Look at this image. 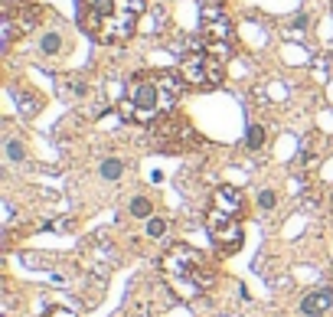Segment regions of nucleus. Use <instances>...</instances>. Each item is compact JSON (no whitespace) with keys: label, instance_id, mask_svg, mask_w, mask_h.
<instances>
[{"label":"nucleus","instance_id":"obj_1","mask_svg":"<svg viewBox=\"0 0 333 317\" xmlns=\"http://www.w3.org/2000/svg\"><path fill=\"white\" fill-rule=\"evenodd\" d=\"M183 89H186L183 75L173 69H144V72L131 75L128 92L118 105V114L124 121H134V125H154L177 108Z\"/></svg>","mask_w":333,"mask_h":317},{"label":"nucleus","instance_id":"obj_2","mask_svg":"<svg viewBox=\"0 0 333 317\" xmlns=\"http://www.w3.org/2000/svg\"><path fill=\"white\" fill-rule=\"evenodd\" d=\"M147 10V0H75L79 30L95 43L121 46L134 36L138 20Z\"/></svg>","mask_w":333,"mask_h":317},{"label":"nucleus","instance_id":"obj_3","mask_svg":"<svg viewBox=\"0 0 333 317\" xmlns=\"http://www.w3.org/2000/svg\"><path fill=\"white\" fill-rule=\"evenodd\" d=\"M160 271H164L167 285L173 288L183 301L200 298L206 288L212 285V271L206 265V255L196 252L193 245H173V249L160 259Z\"/></svg>","mask_w":333,"mask_h":317},{"label":"nucleus","instance_id":"obj_4","mask_svg":"<svg viewBox=\"0 0 333 317\" xmlns=\"http://www.w3.org/2000/svg\"><path fill=\"white\" fill-rule=\"evenodd\" d=\"M180 75H183L186 89H219L222 78H226V56H222V46H216L209 39H193L190 49L180 56Z\"/></svg>","mask_w":333,"mask_h":317},{"label":"nucleus","instance_id":"obj_5","mask_svg":"<svg viewBox=\"0 0 333 317\" xmlns=\"http://www.w3.org/2000/svg\"><path fill=\"white\" fill-rule=\"evenodd\" d=\"M43 23V7L33 0H7L4 4V23H0V43L4 49L13 46V39L30 36Z\"/></svg>","mask_w":333,"mask_h":317},{"label":"nucleus","instance_id":"obj_6","mask_svg":"<svg viewBox=\"0 0 333 317\" xmlns=\"http://www.w3.org/2000/svg\"><path fill=\"white\" fill-rule=\"evenodd\" d=\"M206 229H209L212 242L219 245L222 252H239L242 249V223L239 216H229V213H219V209L209 206V213H206Z\"/></svg>","mask_w":333,"mask_h":317},{"label":"nucleus","instance_id":"obj_7","mask_svg":"<svg viewBox=\"0 0 333 317\" xmlns=\"http://www.w3.org/2000/svg\"><path fill=\"white\" fill-rule=\"evenodd\" d=\"M200 30H203V36L209 43H216V46H226V43L232 39V16H229V10L219 4V0H206L203 4Z\"/></svg>","mask_w":333,"mask_h":317},{"label":"nucleus","instance_id":"obj_8","mask_svg":"<svg viewBox=\"0 0 333 317\" xmlns=\"http://www.w3.org/2000/svg\"><path fill=\"white\" fill-rule=\"evenodd\" d=\"M193 131H190V125H186L183 118H177L173 111L167 114V118H160V121H154V141L160 147H183V141L190 137Z\"/></svg>","mask_w":333,"mask_h":317},{"label":"nucleus","instance_id":"obj_9","mask_svg":"<svg viewBox=\"0 0 333 317\" xmlns=\"http://www.w3.org/2000/svg\"><path fill=\"white\" fill-rule=\"evenodd\" d=\"M212 209H219V213H229V216H242V193L236 187H229V183H222V187L212 190Z\"/></svg>","mask_w":333,"mask_h":317},{"label":"nucleus","instance_id":"obj_10","mask_svg":"<svg viewBox=\"0 0 333 317\" xmlns=\"http://www.w3.org/2000/svg\"><path fill=\"white\" fill-rule=\"evenodd\" d=\"M327 311H333V288H317L301 301V314L307 317H323Z\"/></svg>","mask_w":333,"mask_h":317},{"label":"nucleus","instance_id":"obj_11","mask_svg":"<svg viewBox=\"0 0 333 317\" xmlns=\"http://www.w3.org/2000/svg\"><path fill=\"white\" fill-rule=\"evenodd\" d=\"M265 144H268V131H265L262 125H251V128H248V134H245V147L258 154Z\"/></svg>","mask_w":333,"mask_h":317},{"label":"nucleus","instance_id":"obj_12","mask_svg":"<svg viewBox=\"0 0 333 317\" xmlns=\"http://www.w3.org/2000/svg\"><path fill=\"white\" fill-rule=\"evenodd\" d=\"M128 209H131L134 219H150V213H154V203H150L147 196H134Z\"/></svg>","mask_w":333,"mask_h":317},{"label":"nucleus","instance_id":"obj_13","mask_svg":"<svg viewBox=\"0 0 333 317\" xmlns=\"http://www.w3.org/2000/svg\"><path fill=\"white\" fill-rule=\"evenodd\" d=\"M121 173H124V164L118 161V157H105L102 161V177L105 180H118Z\"/></svg>","mask_w":333,"mask_h":317},{"label":"nucleus","instance_id":"obj_14","mask_svg":"<svg viewBox=\"0 0 333 317\" xmlns=\"http://www.w3.org/2000/svg\"><path fill=\"white\" fill-rule=\"evenodd\" d=\"M147 235H150V239H160V235H167V219H154V216H150L147 219Z\"/></svg>","mask_w":333,"mask_h":317},{"label":"nucleus","instance_id":"obj_15","mask_svg":"<svg viewBox=\"0 0 333 317\" xmlns=\"http://www.w3.org/2000/svg\"><path fill=\"white\" fill-rule=\"evenodd\" d=\"M7 154H10V161H26V151H23V144L20 141H7Z\"/></svg>","mask_w":333,"mask_h":317},{"label":"nucleus","instance_id":"obj_16","mask_svg":"<svg viewBox=\"0 0 333 317\" xmlns=\"http://www.w3.org/2000/svg\"><path fill=\"white\" fill-rule=\"evenodd\" d=\"M275 203H278L275 190H262V193H258V206H262V209H275Z\"/></svg>","mask_w":333,"mask_h":317},{"label":"nucleus","instance_id":"obj_17","mask_svg":"<svg viewBox=\"0 0 333 317\" xmlns=\"http://www.w3.org/2000/svg\"><path fill=\"white\" fill-rule=\"evenodd\" d=\"M40 317H75V311H69V307H46Z\"/></svg>","mask_w":333,"mask_h":317},{"label":"nucleus","instance_id":"obj_18","mask_svg":"<svg viewBox=\"0 0 333 317\" xmlns=\"http://www.w3.org/2000/svg\"><path fill=\"white\" fill-rule=\"evenodd\" d=\"M56 49H59V36H56V33H49V36L43 39V52H46V56H52Z\"/></svg>","mask_w":333,"mask_h":317}]
</instances>
